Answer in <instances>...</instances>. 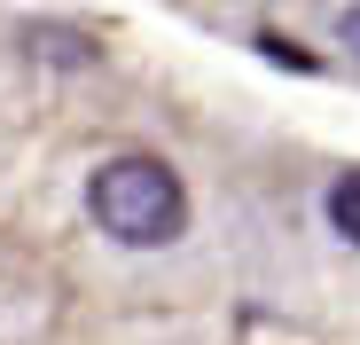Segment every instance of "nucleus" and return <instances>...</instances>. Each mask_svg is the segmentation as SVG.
<instances>
[{"instance_id": "nucleus-1", "label": "nucleus", "mask_w": 360, "mask_h": 345, "mask_svg": "<svg viewBox=\"0 0 360 345\" xmlns=\"http://www.w3.org/2000/svg\"><path fill=\"white\" fill-rule=\"evenodd\" d=\"M86 220L134 251H157L188 227V189L165 157H110L86 181Z\"/></svg>"}, {"instance_id": "nucleus-2", "label": "nucleus", "mask_w": 360, "mask_h": 345, "mask_svg": "<svg viewBox=\"0 0 360 345\" xmlns=\"http://www.w3.org/2000/svg\"><path fill=\"white\" fill-rule=\"evenodd\" d=\"M329 227L345 244H360V172H345V181L329 189Z\"/></svg>"}, {"instance_id": "nucleus-3", "label": "nucleus", "mask_w": 360, "mask_h": 345, "mask_svg": "<svg viewBox=\"0 0 360 345\" xmlns=\"http://www.w3.org/2000/svg\"><path fill=\"white\" fill-rule=\"evenodd\" d=\"M337 47L360 63V8H345V16H337Z\"/></svg>"}]
</instances>
